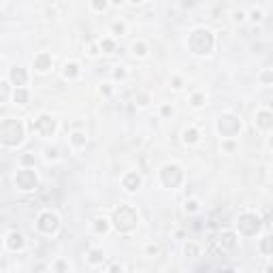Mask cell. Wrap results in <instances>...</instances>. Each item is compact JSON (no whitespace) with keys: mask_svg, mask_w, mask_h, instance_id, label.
<instances>
[{"mask_svg":"<svg viewBox=\"0 0 273 273\" xmlns=\"http://www.w3.org/2000/svg\"><path fill=\"white\" fill-rule=\"evenodd\" d=\"M186 45H188V49L192 56L207 58V56H211L213 49H216V34L205 26H196V28H192L188 32Z\"/></svg>","mask_w":273,"mask_h":273,"instance_id":"6da1fadb","label":"cell"},{"mask_svg":"<svg viewBox=\"0 0 273 273\" xmlns=\"http://www.w3.org/2000/svg\"><path fill=\"white\" fill-rule=\"evenodd\" d=\"M111 229L115 233H120V235H130L133 231H137L139 227V211L137 207L133 205H128V203H122V205H117L113 211H111Z\"/></svg>","mask_w":273,"mask_h":273,"instance_id":"7a4b0ae2","label":"cell"},{"mask_svg":"<svg viewBox=\"0 0 273 273\" xmlns=\"http://www.w3.org/2000/svg\"><path fill=\"white\" fill-rule=\"evenodd\" d=\"M26 141V124L19 117H5L0 120V145L15 150Z\"/></svg>","mask_w":273,"mask_h":273,"instance_id":"3957f363","label":"cell"},{"mask_svg":"<svg viewBox=\"0 0 273 273\" xmlns=\"http://www.w3.org/2000/svg\"><path fill=\"white\" fill-rule=\"evenodd\" d=\"M241 130H243V122H241V117L235 113H222L216 120V133L222 137V141L237 139L241 135Z\"/></svg>","mask_w":273,"mask_h":273,"instance_id":"277c9868","label":"cell"},{"mask_svg":"<svg viewBox=\"0 0 273 273\" xmlns=\"http://www.w3.org/2000/svg\"><path fill=\"white\" fill-rule=\"evenodd\" d=\"M260 227H263V220L256 211H241L233 231L239 237H256L260 233Z\"/></svg>","mask_w":273,"mask_h":273,"instance_id":"5b68a950","label":"cell"},{"mask_svg":"<svg viewBox=\"0 0 273 273\" xmlns=\"http://www.w3.org/2000/svg\"><path fill=\"white\" fill-rule=\"evenodd\" d=\"M186 180V175H184V169L180 167L177 162H167V164H162L160 171H158V182L162 188H167V190H177Z\"/></svg>","mask_w":273,"mask_h":273,"instance_id":"8992f818","label":"cell"},{"mask_svg":"<svg viewBox=\"0 0 273 273\" xmlns=\"http://www.w3.org/2000/svg\"><path fill=\"white\" fill-rule=\"evenodd\" d=\"M60 216H58V211L54 209H43L39 211L37 220H34V227H37V231L45 237H54L58 231H60Z\"/></svg>","mask_w":273,"mask_h":273,"instance_id":"52a82bcc","label":"cell"},{"mask_svg":"<svg viewBox=\"0 0 273 273\" xmlns=\"http://www.w3.org/2000/svg\"><path fill=\"white\" fill-rule=\"evenodd\" d=\"M39 173L34 169H19L15 175H13V184L19 192H32V190L39 188Z\"/></svg>","mask_w":273,"mask_h":273,"instance_id":"ba28073f","label":"cell"},{"mask_svg":"<svg viewBox=\"0 0 273 273\" xmlns=\"http://www.w3.org/2000/svg\"><path fill=\"white\" fill-rule=\"evenodd\" d=\"M32 130L37 133L39 137L43 139H49L56 135V130H58V120L52 115V113H41L37 120L32 122Z\"/></svg>","mask_w":273,"mask_h":273,"instance_id":"9c48e42d","label":"cell"},{"mask_svg":"<svg viewBox=\"0 0 273 273\" xmlns=\"http://www.w3.org/2000/svg\"><path fill=\"white\" fill-rule=\"evenodd\" d=\"M26 245H28V239L21 231H9L5 235V247L9 252H23Z\"/></svg>","mask_w":273,"mask_h":273,"instance_id":"30bf717a","label":"cell"},{"mask_svg":"<svg viewBox=\"0 0 273 273\" xmlns=\"http://www.w3.org/2000/svg\"><path fill=\"white\" fill-rule=\"evenodd\" d=\"M7 81H9V84L13 86V88H28V81H30L28 68H23V66H13V68H9Z\"/></svg>","mask_w":273,"mask_h":273,"instance_id":"8fae6325","label":"cell"},{"mask_svg":"<svg viewBox=\"0 0 273 273\" xmlns=\"http://www.w3.org/2000/svg\"><path fill=\"white\" fill-rule=\"evenodd\" d=\"M32 68L37 70L39 75H47L49 70L54 68V56L49 52H39V54H34L32 58Z\"/></svg>","mask_w":273,"mask_h":273,"instance_id":"7c38bea8","label":"cell"},{"mask_svg":"<svg viewBox=\"0 0 273 273\" xmlns=\"http://www.w3.org/2000/svg\"><path fill=\"white\" fill-rule=\"evenodd\" d=\"M218 245H220V250H235L237 245H239V235H237L233 229H227V231H222L218 235Z\"/></svg>","mask_w":273,"mask_h":273,"instance_id":"4fadbf2b","label":"cell"},{"mask_svg":"<svg viewBox=\"0 0 273 273\" xmlns=\"http://www.w3.org/2000/svg\"><path fill=\"white\" fill-rule=\"evenodd\" d=\"M141 186H143V177H141V173H137V171H128L122 177V188L128 194H135Z\"/></svg>","mask_w":273,"mask_h":273,"instance_id":"5bb4252c","label":"cell"},{"mask_svg":"<svg viewBox=\"0 0 273 273\" xmlns=\"http://www.w3.org/2000/svg\"><path fill=\"white\" fill-rule=\"evenodd\" d=\"M254 124H256V128L265 130V133H269V130L273 128V115H271V109H269V107H260V109L256 111Z\"/></svg>","mask_w":273,"mask_h":273,"instance_id":"9a60e30c","label":"cell"},{"mask_svg":"<svg viewBox=\"0 0 273 273\" xmlns=\"http://www.w3.org/2000/svg\"><path fill=\"white\" fill-rule=\"evenodd\" d=\"M201 137H203V135H201V130L196 126H186L182 130V143L184 145H198Z\"/></svg>","mask_w":273,"mask_h":273,"instance_id":"2e32d148","label":"cell"},{"mask_svg":"<svg viewBox=\"0 0 273 273\" xmlns=\"http://www.w3.org/2000/svg\"><path fill=\"white\" fill-rule=\"evenodd\" d=\"M62 77H64L66 81H75V79H79V77H81V64L75 62V60L64 62V66H62Z\"/></svg>","mask_w":273,"mask_h":273,"instance_id":"e0dca14e","label":"cell"},{"mask_svg":"<svg viewBox=\"0 0 273 273\" xmlns=\"http://www.w3.org/2000/svg\"><path fill=\"white\" fill-rule=\"evenodd\" d=\"M86 260H88L90 267H101L107 260V256L103 252V247H90V250L86 252Z\"/></svg>","mask_w":273,"mask_h":273,"instance_id":"ac0fdd59","label":"cell"},{"mask_svg":"<svg viewBox=\"0 0 273 273\" xmlns=\"http://www.w3.org/2000/svg\"><path fill=\"white\" fill-rule=\"evenodd\" d=\"M68 143L73 150H84L88 145V135L84 133V130H75V133L68 135Z\"/></svg>","mask_w":273,"mask_h":273,"instance_id":"d6986e66","label":"cell"},{"mask_svg":"<svg viewBox=\"0 0 273 273\" xmlns=\"http://www.w3.org/2000/svg\"><path fill=\"white\" fill-rule=\"evenodd\" d=\"M96 47H98V52H101V54L111 56V54H115V49H117V43H115L113 37H103V39L96 43Z\"/></svg>","mask_w":273,"mask_h":273,"instance_id":"ffe728a7","label":"cell"},{"mask_svg":"<svg viewBox=\"0 0 273 273\" xmlns=\"http://www.w3.org/2000/svg\"><path fill=\"white\" fill-rule=\"evenodd\" d=\"M92 231H94V235H107L111 231V222H109V218H96L92 222Z\"/></svg>","mask_w":273,"mask_h":273,"instance_id":"44dd1931","label":"cell"},{"mask_svg":"<svg viewBox=\"0 0 273 273\" xmlns=\"http://www.w3.org/2000/svg\"><path fill=\"white\" fill-rule=\"evenodd\" d=\"M15 105H28L30 103V90L28 88H13V94H11Z\"/></svg>","mask_w":273,"mask_h":273,"instance_id":"7402d4cb","label":"cell"},{"mask_svg":"<svg viewBox=\"0 0 273 273\" xmlns=\"http://www.w3.org/2000/svg\"><path fill=\"white\" fill-rule=\"evenodd\" d=\"M258 252L263 254L265 258H271V254H273V237L269 233L258 241Z\"/></svg>","mask_w":273,"mask_h":273,"instance_id":"603a6c76","label":"cell"},{"mask_svg":"<svg viewBox=\"0 0 273 273\" xmlns=\"http://www.w3.org/2000/svg\"><path fill=\"white\" fill-rule=\"evenodd\" d=\"M130 52H133V56L135 58H147V54H150V47H147V43L145 41H135L133 45H130Z\"/></svg>","mask_w":273,"mask_h":273,"instance_id":"cb8c5ba5","label":"cell"},{"mask_svg":"<svg viewBox=\"0 0 273 273\" xmlns=\"http://www.w3.org/2000/svg\"><path fill=\"white\" fill-rule=\"evenodd\" d=\"M205 103H207V96H205V92H192L190 94V107L192 109H201V107H205Z\"/></svg>","mask_w":273,"mask_h":273,"instance_id":"d4e9b609","label":"cell"},{"mask_svg":"<svg viewBox=\"0 0 273 273\" xmlns=\"http://www.w3.org/2000/svg\"><path fill=\"white\" fill-rule=\"evenodd\" d=\"M245 19H250L252 23H260L265 19V11L260 9V7H252V9H247L245 11Z\"/></svg>","mask_w":273,"mask_h":273,"instance_id":"484cf974","label":"cell"},{"mask_svg":"<svg viewBox=\"0 0 273 273\" xmlns=\"http://www.w3.org/2000/svg\"><path fill=\"white\" fill-rule=\"evenodd\" d=\"M11 94H13V86L7 79H0V105H5L11 98Z\"/></svg>","mask_w":273,"mask_h":273,"instance_id":"4316f807","label":"cell"},{"mask_svg":"<svg viewBox=\"0 0 273 273\" xmlns=\"http://www.w3.org/2000/svg\"><path fill=\"white\" fill-rule=\"evenodd\" d=\"M34 164H37V156L32 152H26L19 156V169H34Z\"/></svg>","mask_w":273,"mask_h":273,"instance_id":"83f0119b","label":"cell"},{"mask_svg":"<svg viewBox=\"0 0 273 273\" xmlns=\"http://www.w3.org/2000/svg\"><path fill=\"white\" fill-rule=\"evenodd\" d=\"M126 30H128L126 21H113V23H111V34H113V39H115V37H124Z\"/></svg>","mask_w":273,"mask_h":273,"instance_id":"f1b7e54d","label":"cell"},{"mask_svg":"<svg viewBox=\"0 0 273 273\" xmlns=\"http://www.w3.org/2000/svg\"><path fill=\"white\" fill-rule=\"evenodd\" d=\"M107 9H109V3H107V0H92V3H90L92 13H105Z\"/></svg>","mask_w":273,"mask_h":273,"instance_id":"f546056e","label":"cell"},{"mask_svg":"<svg viewBox=\"0 0 273 273\" xmlns=\"http://www.w3.org/2000/svg\"><path fill=\"white\" fill-rule=\"evenodd\" d=\"M184 209H186V213H190V216H192V213H198L201 211V201L198 198H188Z\"/></svg>","mask_w":273,"mask_h":273,"instance_id":"4dcf8cb0","label":"cell"},{"mask_svg":"<svg viewBox=\"0 0 273 273\" xmlns=\"http://www.w3.org/2000/svg\"><path fill=\"white\" fill-rule=\"evenodd\" d=\"M111 77H113L115 81H124V79L128 77V70H126V66H113V70H111Z\"/></svg>","mask_w":273,"mask_h":273,"instance_id":"1f68e13d","label":"cell"},{"mask_svg":"<svg viewBox=\"0 0 273 273\" xmlns=\"http://www.w3.org/2000/svg\"><path fill=\"white\" fill-rule=\"evenodd\" d=\"M258 79H260V84H263V86H267V88H269V86L273 84V70H271V68H265L263 73L258 75Z\"/></svg>","mask_w":273,"mask_h":273,"instance_id":"d6a6232c","label":"cell"},{"mask_svg":"<svg viewBox=\"0 0 273 273\" xmlns=\"http://www.w3.org/2000/svg\"><path fill=\"white\" fill-rule=\"evenodd\" d=\"M173 115H175L173 105H169V103L160 105V117H164V120H169V117H173Z\"/></svg>","mask_w":273,"mask_h":273,"instance_id":"836d02e7","label":"cell"},{"mask_svg":"<svg viewBox=\"0 0 273 273\" xmlns=\"http://www.w3.org/2000/svg\"><path fill=\"white\" fill-rule=\"evenodd\" d=\"M222 150L227 152V154L237 152V141H235V139H224V141H222Z\"/></svg>","mask_w":273,"mask_h":273,"instance_id":"e575fe53","label":"cell"},{"mask_svg":"<svg viewBox=\"0 0 273 273\" xmlns=\"http://www.w3.org/2000/svg\"><path fill=\"white\" fill-rule=\"evenodd\" d=\"M54 271H56V273H66V271H68V263H66L64 258L54 260Z\"/></svg>","mask_w":273,"mask_h":273,"instance_id":"d590c367","label":"cell"},{"mask_svg":"<svg viewBox=\"0 0 273 273\" xmlns=\"http://www.w3.org/2000/svg\"><path fill=\"white\" fill-rule=\"evenodd\" d=\"M45 158L47 160H58L60 158V150H58L56 145L54 147H45Z\"/></svg>","mask_w":273,"mask_h":273,"instance_id":"8d00e7d4","label":"cell"},{"mask_svg":"<svg viewBox=\"0 0 273 273\" xmlns=\"http://www.w3.org/2000/svg\"><path fill=\"white\" fill-rule=\"evenodd\" d=\"M198 252H201V247H198L196 243H192V241L186 243V254H188V256H198Z\"/></svg>","mask_w":273,"mask_h":273,"instance_id":"74e56055","label":"cell"},{"mask_svg":"<svg viewBox=\"0 0 273 273\" xmlns=\"http://www.w3.org/2000/svg\"><path fill=\"white\" fill-rule=\"evenodd\" d=\"M233 21L235 23H243L245 21V11L243 9H235L233 11Z\"/></svg>","mask_w":273,"mask_h":273,"instance_id":"f35d334b","label":"cell"},{"mask_svg":"<svg viewBox=\"0 0 273 273\" xmlns=\"http://www.w3.org/2000/svg\"><path fill=\"white\" fill-rule=\"evenodd\" d=\"M150 94H139V96H135V103L139 105V107H147L150 105Z\"/></svg>","mask_w":273,"mask_h":273,"instance_id":"ab89813d","label":"cell"},{"mask_svg":"<svg viewBox=\"0 0 273 273\" xmlns=\"http://www.w3.org/2000/svg\"><path fill=\"white\" fill-rule=\"evenodd\" d=\"M145 254H147V256H158V254H160V245H158V243H150V245L145 247Z\"/></svg>","mask_w":273,"mask_h":273,"instance_id":"60d3db41","label":"cell"},{"mask_svg":"<svg viewBox=\"0 0 273 273\" xmlns=\"http://www.w3.org/2000/svg\"><path fill=\"white\" fill-rule=\"evenodd\" d=\"M171 88H173V90H182V88H184V79H182L180 75H175V77L171 79Z\"/></svg>","mask_w":273,"mask_h":273,"instance_id":"b9f144b4","label":"cell"},{"mask_svg":"<svg viewBox=\"0 0 273 273\" xmlns=\"http://www.w3.org/2000/svg\"><path fill=\"white\" fill-rule=\"evenodd\" d=\"M101 94H103V96H107V98L113 96V86L111 84H103L101 86Z\"/></svg>","mask_w":273,"mask_h":273,"instance_id":"7bdbcfd3","label":"cell"},{"mask_svg":"<svg viewBox=\"0 0 273 273\" xmlns=\"http://www.w3.org/2000/svg\"><path fill=\"white\" fill-rule=\"evenodd\" d=\"M86 49H88V56H92V58H96V56L101 54V52H98V47H96V43H88Z\"/></svg>","mask_w":273,"mask_h":273,"instance_id":"ee69618b","label":"cell"},{"mask_svg":"<svg viewBox=\"0 0 273 273\" xmlns=\"http://www.w3.org/2000/svg\"><path fill=\"white\" fill-rule=\"evenodd\" d=\"M107 273H124V265H120V263H113L109 269H107Z\"/></svg>","mask_w":273,"mask_h":273,"instance_id":"f6af8a7d","label":"cell"}]
</instances>
